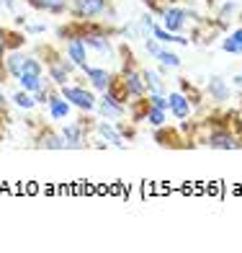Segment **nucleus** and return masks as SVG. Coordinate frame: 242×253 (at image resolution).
<instances>
[{
    "label": "nucleus",
    "mask_w": 242,
    "mask_h": 253,
    "mask_svg": "<svg viewBox=\"0 0 242 253\" xmlns=\"http://www.w3.org/2000/svg\"><path fill=\"white\" fill-rule=\"evenodd\" d=\"M60 93H62V98H67V101L72 103V109H80V111H85V114H93L96 111L98 96H96L93 88H88L83 83H65V85H60Z\"/></svg>",
    "instance_id": "1"
},
{
    "label": "nucleus",
    "mask_w": 242,
    "mask_h": 253,
    "mask_svg": "<svg viewBox=\"0 0 242 253\" xmlns=\"http://www.w3.org/2000/svg\"><path fill=\"white\" fill-rule=\"evenodd\" d=\"M108 13L113 16L111 0H70V16L75 21H96Z\"/></svg>",
    "instance_id": "2"
},
{
    "label": "nucleus",
    "mask_w": 242,
    "mask_h": 253,
    "mask_svg": "<svg viewBox=\"0 0 242 253\" xmlns=\"http://www.w3.org/2000/svg\"><path fill=\"white\" fill-rule=\"evenodd\" d=\"M62 140H65V150H83V147H88V129L80 122H67L62 129Z\"/></svg>",
    "instance_id": "3"
},
{
    "label": "nucleus",
    "mask_w": 242,
    "mask_h": 253,
    "mask_svg": "<svg viewBox=\"0 0 242 253\" xmlns=\"http://www.w3.org/2000/svg\"><path fill=\"white\" fill-rule=\"evenodd\" d=\"M163 29L173 31V34H180L183 29H186L188 18H193V13L188 8H178V5H170V8H163Z\"/></svg>",
    "instance_id": "4"
},
{
    "label": "nucleus",
    "mask_w": 242,
    "mask_h": 253,
    "mask_svg": "<svg viewBox=\"0 0 242 253\" xmlns=\"http://www.w3.org/2000/svg\"><path fill=\"white\" fill-rule=\"evenodd\" d=\"M96 111L101 114V119L116 122V119H124V114H126V103H119L111 93H106V90H103V93L98 96V101H96Z\"/></svg>",
    "instance_id": "5"
},
{
    "label": "nucleus",
    "mask_w": 242,
    "mask_h": 253,
    "mask_svg": "<svg viewBox=\"0 0 242 253\" xmlns=\"http://www.w3.org/2000/svg\"><path fill=\"white\" fill-rule=\"evenodd\" d=\"M204 145H209L211 150H240V147H242L240 137L235 132H229V129H214V132H209V137L204 140Z\"/></svg>",
    "instance_id": "6"
},
{
    "label": "nucleus",
    "mask_w": 242,
    "mask_h": 253,
    "mask_svg": "<svg viewBox=\"0 0 242 253\" xmlns=\"http://www.w3.org/2000/svg\"><path fill=\"white\" fill-rule=\"evenodd\" d=\"M96 134L103 140V145H111V147H119V150H124L126 147V140L121 137V132L116 129V124L113 122H108V119H101V122H96Z\"/></svg>",
    "instance_id": "7"
},
{
    "label": "nucleus",
    "mask_w": 242,
    "mask_h": 253,
    "mask_svg": "<svg viewBox=\"0 0 242 253\" xmlns=\"http://www.w3.org/2000/svg\"><path fill=\"white\" fill-rule=\"evenodd\" d=\"M85 75V80L90 83V88L96 90V93H103V90H108V83H111V78L113 73H108L106 67H93V65H85V67H80Z\"/></svg>",
    "instance_id": "8"
},
{
    "label": "nucleus",
    "mask_w": 242,
    "mask_h": 253,
    "mask_svg": "<svg viewBox=\"0 0 242 253\" xmlns=\"http://www.w3.org/2000/svg\"><path fill=\"white\" fill-rule=\"evenodd\" d=\"M119 75H121V80H124V88H126V93H129V101L147 96V88H144V80H142L139 67H132V70H124V73H119Z\"/></svg>",
    "instance_id": "9"
},
{
    "label": "nucleus",
    "mask_w": 242,
    "mask_h": 253,
    "mask_svg": "<svg viewBox=\"0 0 242 253\" xmlns=\"http://www.w3.org/2000/svg\"><path fill=\"white\" fill-rule=\"evenodd\" d=\"M34 145L39 147V150H65V140L60 132H54L52 126H41L34 137Z\"/></svg>",
    "instance_id": "10"
},
{
    "label": "nucleus",
    "mask_w": 242,
    "mask_h": 253,
    "mask_svg": "<svg viewBox=\"0 0 242 253\" xmlns=\"http://www.w3.org/2000/svg\"><path fill=\"white\" fill-rule=\"evenodd\" d=\"M47 114H49V119H52V122H65V119H70L72 103L67 101V98H62L60 88H57V93L47 101Z\"/></svg>",
    "instance_id": "11"
},
{
    "label": "nucleus",
    "mask_w": 242,
    "mask_h": 253,
    "mask_svg": "<svg viewBox=\"0 0 242 253\" xmlns=\"http://www.w3.org/2000/svg\"><path fill=\"white\" fill-rule=\"evenodd\" d=\"M65 57L77 65V70H80V67H85L88 65V47L83 44V39H80V37L65 39Z\"/></svg>",
    "instance_id": "12"
},
{
    "label": "nucleus",
    "mask_w": 242,
    "mask_h": 253,
    "mask_svg": "<svg viewBox=\"0 0 242 253\" xmlns=\"http://www.w3.org/2000/svg\"><path fill=\"white\" fill-rule=\"evenodd\" d=\"M168 101H170V106H168V111L175 117L178 122H186L188 117H191V101H188V96L183 93V90H173V93L168 96Z\"/></svg>",
    "instance_id": "13"
},
{
    "label": "nucleus",
    "mask_w": 242,
    "mask_h": 253,
    "mask_svg": "<svg viewBox=\"0 0 242 253\" xmlns=\"http://www.w3.org/2000/svg\"><path fill=\"white\" fill-rule=\"evenodd\" d=\"M26 5H31L39 13H49V16H65L70 10V0H26Z\"/></svg>",
    "instance_id": "14"
},
{
    "label": "nucleus",
    "mask_w": 242,
    "mask_h": 253,
    "mask_svg": "<svg viewBox=\"0 0 242 253\" xmlns=\"http://www.w3.org/2000/svg\"><path fill=\"white\" fill-rule=\"evenodd\" d=\"M206 93L211 96L214 103H224V101H229V96H232V88H229L227 80H222L219 75H211L209 85H206Z\"/></svg>",
    "instance_id": "15"
},
{
    "label": "nucleus",
    "mask_w": 242,
    "mask_h": 253,
    "mask_svg": "<svg viewBox=\"0 0 242 253\" xmlns=\"http://www.w3.org/2000/svg\"><path fill=\"white\" fill-rule=\"evenodd\" d=\"M24 57H26V52L24 49H13V52H5V57H3V67H5V75L8 78H18L21 75V70H24Z\"/></svg>",
    "instance_id": "16"
},
{
    "label": "nucleus",
    "mask_w": 242,
    "mask_h": 253,
    "mask_svg": "<svg viewBox=\"0 0 242 253\" xmlns=\"http://www.w3.org/2000/svg\"><path fill=\"white\" fill-rule=\"evenodd\" d=\"M142 73V80H144V88L147 93H168V85H165V78L160 75L157 70H149V67H144Z\"/></svg>",
    "instance_id": "17"
},
{
    "label": "nucleus",
    "mask_w": 242,
    "mask_h": 253,
    "mask_svg": "<svg viewBox=\"0 0 242 253\" xmlns=\"http://www.w3.org/2000/svg\"><path fill=\"white\" fill-rule=\"evenodd\" d=\"M152 37H155L160 44H183V47L188 44V39L183 37V34H173V31L163 29L160 24H155V29H152Z\"/></svg>",
    "instance_id": "18"
},
{
    "label": "nucleus",
    "mask_w": 242,
    "mask_h": 253,
    "mask_svg": "<svg viewBox=\"0 0 242 253\" xmlns=\"http://www.w3.org/2000/svg\"><path fill=\"white\" fill-rule=\"evenodd\" d=\"M10 103H13L16 109H21V111H34L36 109V101H34V96L29 93V90H24V88H18L13 96H10Z\"/></svg>",
    "instance_id": "19"
},
{
    "label": "nucleus",
    "mask_w": 242,
    "mask_h": 253,
    "mask_svg": "<svg viewBox=\"0 0 242 253\" xmlns=\"http://www.w3.org/2000/svg\"><path fill=\"white\" fill-rule=\"evenodd\" d=\"M222 49L227 54H242V26L235 29L232 34H227L224 42H222Z\"/></svg>",
    "instance_id": "20"
},
{
    "label": "nucleus",
    "mask_w": 242,
    "mask_h": 253,
    "mask_svg": "<svg viewBox=\"0 0 242 253\" xmlns=\"http://www.w3.org/2000/svg\"><path fill=\"white\" fill-rule=\"evenodd\" d=\"M155 60H157L160 65H163L165 70H178V67H180V57H178L175 52H170L168 47H163V49H160Z\"/></svg>",
    "instance_id": "21"
},
{
    "label": "nucleus",
    "mask_w": 242,
    "mask_h": 253,
    "mask_svg": "<svg viewBox=\"0 0 242 253\" xmlns=\"http://www.w3.org/2000/svg\"><path fill=\"white\" fill-rule=\"evenodd\" d=\"M44 75V62L39 60L36 54H26L24 57V70H21V75Z\"/></svg>",
    "instance_id": "22"
},
{
    "label": "nucleus",
    "mask_w": 242,
    "mask_h": 253,
    "mask_svg": "<svg viewBox=\"0 0 242 253\" xmlns=\"http://www.w3.org/2000/svg\"><path fill=\"white\" fill-rule=\"evenodd\" d=\"M155 142H160L163 147H178V132H168L165 126H157Z\"/></svg>",
    "instance_id": "23"
},
{
    "label": "nucleus",
    "mask_w": 242,
    "mask_h": 253,
    "mask_svg": "<svg viewBox=\"0 0 242 253\" xmlns=\"http://www.w3.org/2000/svg\"><path fill=\"white\" fill-rule=\"evenodd\" d=\"M144 122L149 124V126H165V122H168V111H163V109H155V106H149L147 109V117H144Z\"/></svg>",
    "instance_id": "24"
},
{
    "label": "nucleus",
    "mask_w": 242,
    "mask_h": 253,
    "mask_svg": "<svg viewBox=\"0 0 242 253\" xmlns=\"http://www.w3.org/2000/svg\"><path fill=\"white\" fill-rule=\"evenodd\" d=\"M26 42V34H18V31H5V49L13 52V49H21Z\"/></svg>",
    "instance_id": "25"
},
{
    "label": "nucleus",
    "mask_w": 242,
    "mask_h": 253,
    "mask_svg": "<svg viewBox=\"0 0 242 253\" xmlns=\"http://www.w3.org/2000/svg\"><path fill=\"white\" fill-rule=\"evenodd\" d=\"M163 49V44H160L152 34H149V37H144V52L149 54V57H157V52Z\"/></svg>",
    "instance_id": "26"
},
{
    "label": "nucleus",
    "mask_w": 242,
    "mask_h": 253,
    "mask_svg": "<svg viewBox=\"0 0 242 253\" xmlns=\"http://www.w3.org/2000/svg\"><path fill=\"white\" fill-rule=\"evenodd\" d=\"M113 124H116V129L121 132V137H124V140H132V137L137 134V132H134V126H132V124H126V122H121V119H116Z\"/></svg>",
    "instance_id": "27"
},
{
    "label": "nucleus",
    "mask_w": 242,
    "mask_h": 253,
    "mask_svg": "<svg viewBox=\"0 0 242 253\" xmlns=\"http://www.w3.org/2000/svg\"><path fill=\"white\" fill-rule=\"evenodd\" d=\"M139 26H142L144 34H152V29H155V16H152V13H144V16L139 18Z\"/></svg>",
    "instance_id": "28"
},
{
    "label": "nucleus",
    "mask_w": 242,
    "mask_h": 253,
    "mask_svg": "<svg viewBox=\"0 0 242 253\" xmlns=\"http://www.w3.org/2000/svg\"><path fill=\"white\" fill-rule=\"evenodd\" d=\"M229 13H237V3H235V0H229V3H224V8H222V13H219V18H222V21H227L229 18Z\"/></svg>",
    "instance_id": "29"
},
{
    "label": "nucleus",
    "mask_w": 242,
    "mask_h": 253,
    "mask_svg": "<svg viewBox=\"0 0 242 253\" xmlns=\"http://www.w3.org/2000/svg\"><path fill=\"white\" fill-rule=\"evenodd\" d=\"M5 29H0V73H3L5 75V67H3V57H5ZM8 78V75H5Z\"/></svg>",
    "instance_id": "30"
},
{
    "label": "nucleus",
    "mask_w": 242,
    "mask_h": 253,
    "mask_svg": "<svg viewBox=\"0 0 242 253\" xmlns=\"http://www.w3.org/2000/svg\"><path fill=\"white\" fill-rule=\"evenodd\" d=\"M26 34H47V24H29L26 21Z\"/></svg>",
    "instance_id": "31"
},
{
    "label": "nucleus",
    "mask_w": 242,
    "mask_h": 253,
    "mask_svg": "<svg viewBox=\"0 0 242 253\" xmlns=\"http://www.w3.org/2000/svg\"><path fill=\"white\" fill-rule=\"evenodd\" d=\"M8 101H10V98H5V93L0 90V114H5V111H8Z\"/></svg>",
    "instance_id": "32"
},
{
    "label": "nucleus",
    "mask_w": 242,
    "mask_h": 253,
    "mask_svg": "<svg viewBox=\"0 0 242 253\" xmlns=\"http://www.w3.org/2000/svg\"><path fill=\"white\" fill-rule=\"evenodd\" d=\"M0 5H3L5 10H13L16 8V0H0Z\"/></svg>",
    "instance_id": "33"
},
{
    "label": "nucleus",
    "mask_w": 242,
    "mask_h": 253,
    "mask_svg": "<svg viewBox=\"0 0 242 253\" xmlns=\"http://www.w3.org/2000/svg\"><path fill=\"white\" fill-rule=\"evenodd\" d=\"M232 85H237V88H242V75H235V78H232Z\"/></svg>",
    "instance_id": "34"
},
{
    "label": "nucleus",
    "mask_w": 242,
    "mask_h": 253,
    "mask_svg": "<svg viewBox=\"0 0 242 253\" xmlns=\"http://www.w3.org/2000/svg\"><path fill=\"white\" fill-rule=\"evenodd\" d=\"M3 80H5V75H3V73H0V85H3Z\"/></svg>",
    "instance_id": "35"
}]
</instances>
